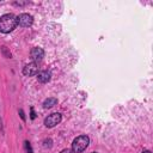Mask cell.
Wrapping results in <instances>:
<instances>
[{
    "mask_svg": "<svg viewBox=\"0 0 153 153\" xmlns=\"http://www.w3.org/2000/svg\"><path fill=\"white\" fill-rule=\"evenodd\" d=\"M17 17L12 13H6L0 17V31L4 33L12 32L17 27Z\"/></svg>",
    "mask_w": 153,
    "mask_h": 153,
    "instance_id": "cell-1",
    "label": "cell"
},
{
    "mask_svg": "<svg viewBox=\"0 0 153 153\" xmlns=\"http://www.w3.org/2000/svg\"><path fill=\"white\" fill-rule=\"evenodd\" d=\"M88 143H90V137L87 135H80V136L75 137L72 143L73 153H81L82 151H85L87 148Z\"/></svg>",
    "mask_w": 153,
    "mask_h": 153,
    "instance_id": "cell-2",
    "label": "cell"
},
{
    "mask_svg": "<svg viewBox=\"0 0 153 153\" xmlns=\"http://www.w3.org/2000/svg\"><path fill=\"white\" fill-rule=\"evenodd\" d=\"M33 23V18L29 13H22L17 17V24L22 27H29Z\"/></svg>",
    "mask_w": 153,
    "mask_h": 153,
    "instance_id": "cell-3",
    "label": "cell"
},
{
    "mask_svg": "<svg viewBox=\"0 0 153 153\" xmlns=\"http://www.w3.org/2000/svg\"><path fill=\"white\" fill-rule=\"evenodd\" d=\"M61 120H62L61 114L54 112V114H51V115H49L48 117L44 118V126L48 127V128H53V127H55L56 124H59V123L61 122Z\"/></svg>",
    "mask_w": 153,
    "mask_h": 153,
    "instance_id": "cell-4",
    "label": "cell"
},
{
    "mask_svg": "<svg viewBox=\"0 0 153 153\" xmlns=\"http://www.w3.org/2000/svg\"><path fill=\"white\" fill-rule=\"evenodd\" d=\"M23 73L24 75H27V76H31V75H35L38 73V67L36 65V62H31L29 65H26L23 69Z\"/></svg>",
    "mask_w": 153,
    "mask_h": 153,
    "instance_id": "cell-5",
    "label": "cell"
},
{
    "mask_svg": "<svg viewBox=\"0 0 153 153\" xmlns=\"http://www.w3.org/2000/svg\"><path fill=\"white\" fill-rule=\"evenodd\" d=\"M30 54H31V57H32L33 62H36V61H41V60L44 57V50H43L42 48H38V47L33 48V49L31 50Z\"/></svg>",
    "mask_w": 153,
    "mask_h": 153,
    "instance_id": "cell-6",
    "label": "cell"
},
{
    "mask_svg": "<svg viewBox=\"0 0 153 153\" xmlns=\"http://www.w3.org/2000/svg\"><path fill=\"white\" fill-rule=\"evenodd\" d=\"M37 78H38V81H39V82L45 84V82H48V81L50 80L51 73H50L49 71H42V72H39V73L37 74Z\"/></svg>",
    "mask_w": 153,
    "mask_h": 153,
    "instance_id": "cell-7",
    "label": "cell"
},
{
    "mask_svg": "<svg viewBox=\"0 0 153 153\" xmlns=\"http://www.w3.org/2000/svg\"><path fill=\"white\" fill-rule=\"evenodd\" d=\"M57 104V99L56 98H47L44 102H43V106L45 108V109H49V108H51V106H54V105H56Z\"/></svg>",
    "mask_w": 153,
    "mask_h": 153,
    "instance_id": "cell-8",
    "label": "cell"
},
{
    "mask_svg": "<svg viewBox=\"0 0 153 153\" xmlns=\"http://www.w3.org/2000/svg\"><path fill=\"white\" fill-rule=\"evenodd\" d=\"M24 146H25V149H26L27 153H32V148H31V145H30L29 141H25L24 142Z\"/></svg>",
    "mask_w": 153,
    "mask_h": 153,
    "instance_id": "cell-9",
    "label": "cell"
},
{
    "mask_svg": "<svg viewBox=\"0 0 153 153\" xmlns=\"http://www.w3.org/2000/svg\"><path fill=\"white\" fill-rule=\"evenodd\" d=\"M60 153H73V151L69 149V148H65V149H62Z\"/></svg>",
    "mask_w": 153,
    "mask_h": 153,
    "instance_id": "cell-10",
    "label": "cell"
},
{
    "mask_svg": "<svg viewBox=\"0 0 153 153\" xmlns=\"http://www.w3.org/2000/svg\"><path fill=\"white\" fill-rule=\"evenodd\" d=\"M30 117H31V120H35V117H36V115L33 112V108H31V115H30Z\"/></svg>",
    "mask_w": 153,
    "mask_h": 153,
    "instance_id": "cell-11",
    "label": "cell"
},
{
    "mask_svg": "<svg viewBox=\"0 0 153 153\" xmlns=\"http://www.w3.org/2000/svg\"><path fill=\"white\" fill-rule=\"evenodd\" d=\"M19 114H20V117H22V118H23V120L25 121V116H24V111H23V110H19Z\"/></svg>",
    "mask_w": 153,
    "mask_h": 153,
    "instance_id": "cell-12",
    "label": "cell"
},
{
    "mask_svg": "<svg viewBox=\"0 0 153 153\" xmlns=\"http://www.w3.org/2000/svg\"><path fill=\"white\" fill-rule=\"evenodd\" d=\"M142 153H152V152H151V151H143Z\"/></svg>",
    "mask_w": 153,
    "mask_h": 153,
    "instance_id": "cell-13",
    "label": "cell"
},
{
    "mask_svg": "<svg viewBox=\"0 0 153 153\" xmlns=\"http://www.w3.org/2000/svg\"><path fill=\"white\" fill-rule=\"evenodd\" d=\"M93 153H96V152H93Z\"/></svg>",
    "mask_w": 153,
    "mask_h": 153,
    "instance_id": "cell-14",
    "label": "cell"
}]
</instances>
